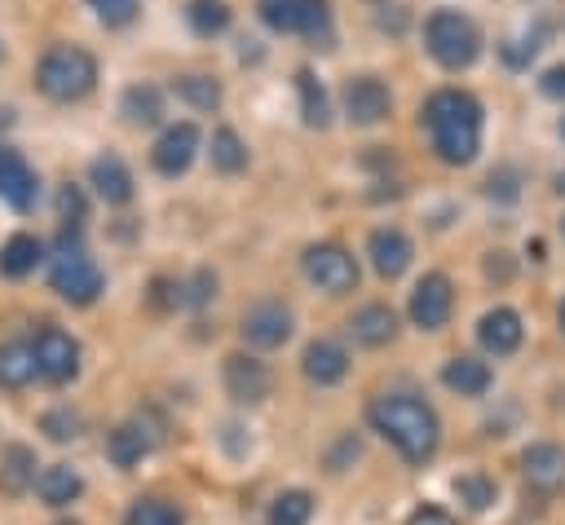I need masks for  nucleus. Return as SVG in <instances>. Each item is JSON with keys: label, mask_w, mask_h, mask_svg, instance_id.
<instances>
[{"label": "nucleus", "mask_w": 565, "mask_h": 525, "mask_svg": "<svg viewBox=\"0 0 565 525\" xmlns=\"http://www.w3.org/2000/svg\"><path fill=\"white\" fill-rule=\"evenodd\" d=\"M35 485V450L31 446H4L0 454V494L18 499Z\"/></svg>", "instance_id": "obj_21"}, {"label": "nucleus", "mask_w": 565, "mask_h": 525, "mask_svg": "<svg viewBox=\"0 0 565 525\" xmlns=\"http://www.w3.org/2000/svg\"><path fill=\"white\" fill-rule=\"evenodd\" d=\"M300 366H305V375H309L313 384H335V379H344V371H349V353H344L340 344H331V340H313V344L305 349Z\"/></svg>", "instance_id": "obj_20"}, {"label": "nucleus", "mask_w": 565, "mask_h": 525, "mask_svg": "<svg viewBox=\"0 0 565 525\" xmlns=\"http://www.w3.org/2000/svg\"><path fill=\"white\" fill-rule=\"evenodd\" d=\"M349 331H353L358 344L380 349V344H388V340L397 335V313H393L388 304H362V309L349 318Z\"/></svg>", "instance_id": "obj_17"}, {"label": "nucleus", "mask_w": 565, "mask_h": 525, "mask_svg": "<svg viewBox=\"0 0 565 525\" xmlns=\"http://www.w3.org/2000/svg\"><path fill=\"white\" fill-rule=\"evenodd\" d=\"M124 115H128V124H154V119L163 115L159 88H154V84H132V88L124 93Z\"/></svg>", "instance_id": "obj_27"}, {"label": "nucleus", "mask_w": 565, "mask_h": 525, "mask_svg": "<svg viewBox=\"0 0 565 525\" xmlns=\"http://www.w3.org/2000/svg\"><path fill=\"white\" fill-rule=\"evenodd\" d=\"M424 40H428V53H433L441 66H450V71L472 66L477 53H481V31H477V22L463 18V13H455V9L433 13L428 26H424Z\"/></svg>", "instance_id": "obj_4"}, {"label": "nucleus", "mask_w": 565, "mask_h": 525, "mask_svg": "<svg viewBox=\"0 0 565 525\" xmlns=\"http://www.w3.org/2000/svg\"><path fill=\"white\" fill-rule=\"evenodd\" d=\"M150 300H154V309H168V304H177L181 296H172V282H163V278H159V282H154V296H150Z\"/></svg>", "instance_id": "obj_41"}, {"label": "nucleus", "mask_w": 565, "mask_h": 525, "mask_svg": "<svg viewBox=\"0 0 565 525\" xmlns=\"http://www.w3.org/2000/svg\"><path fill=\"white\" fill-rule=\"evenodd\" d=\"M35 84H40V93L53 97V101H79V97H88L93 84H97V62H93V53H84V49H75V44H57V49H49V53L40 57Z\"/></svg>", "instance_id": "obj_3"}, {"label": "nucleus", "mask_w": 565, "mask_h": 525, "mask_svg": "<svg viewBox=\"0 0 565 525\" xmlns=\"http://www.w3.org/2000/svg\"><path fill=\"white\" fill-rule=\"evenodd\" d=\"M49 282H53V291H57L62 300H71V304H93L97 291H102V269H97L79 247H66V251H57V260H53V269H49Z\"/></svg>", "instance_id": "obj_6"}, {"label": "nucleus", "mask_w": 565, "mask_h": 525, "mask_svg": "<svg viewBox=\"0 0 565 525\" xmlns=\"http://www.w3.org/2000/svg\"><path fill=\"white\" fill-rule=\"evenodd\" d=\"M172 88H177V97H185V101L199 106V110H212V106L221 101V88H216V79H207V75H181Z\"/></svg>", "instance_id": "obj_32"}, {"label": "nucleus", "mask_w": 565, "mask_h": 525, "mask_svg": "<svg viewBox=\"0 0 565 525\" xmlns=\"http://www.w3.org/2000/svg\"><path fill=\"white\" fill-rule=\"evenodd\" d=\"M194 150H199V128H194V124H172V128H163V137L154 141L150 159H154V168H159L163 176H177V172L190 168Z\"/></svg>", "instance_id": "obj_12"}, {"label": "nucleus", "mask_w": 565, "mask_h": 525, "mask_svg": "<svg viewBox=\"0 0 565 525\" xmlns=\"http://www.w3.org/2000/svg\"><path fill=\"white\" fill-rule=\"evenodd\" d=\"M309 516H313L309 490H282L269 507V525H309Z\"/></svg>", "instance_id": "obj_28"}, {"label": "nucleus", "mask_w": 565, "mask_h": 525, "mask_svg": "<svg viewBox=\"0 0 565 525\" xmlns=\"http://www.w3.org/2000/svg\"><path fill=\"white\" fill-rule=\"evenodd\" d=\"M212 163H216L221 172H238V168L247 163V150H243V141H238L234 128H216V132H212Z\"/></svg>", "instance_id": "obj_31"}, {"label": "nucleus", "mask_w": 565, "mask_h": 525, "mask_svg": "<svg viewBox=\"0 0 565 525\" xmlns=\"http://www.w3.org/2000/svg\"><path fill=\"white\" fill-rule=\"evenodd\" d=\"M561 326H565V304H561Z\"/></svg>", "instance_id": "obj_42"}, {"label": "nucleus", "mask_w": 565, "mask_h": 525, "mask_svg": "<svg viewBox=\"0 0 565 525\" xmlns=\"http://www.w3.org/2000/svg\"><path fill=\"white\" fill-rule=\"evenodd\" d=\"M450 309H455L450 278H446V274H424V278L415 282V291H411V322H415L419 331H437V326H446Z\"/></svg>", "instance_id": "obj_9"}, {"label": "nucleus", "mask_w": 565, "mask_h": 525, "mask_svg": "<svg viewBox=\"0 0 565 525\" xmlns=\"http://www.w3.org/2000/svg\"><path fill=\"white\" fill-rule=\"evenodd\" d=\"M477 340H481V349H490V353H512L516 344H521V318H516V309H490L481 322H477Z\"/></svg>", "instance_id": "obj_19"}, {"label": "nucleus", "mask_w": 565, "mask_h": 525, "mask_svg": "<svg viewBox=\"0 0 565 525\" xmlns=\"http://www.w3.org/2000/svg\"><path fill=\"white\" fill-rule=\"evenodd\" d=\"M543 93H547V97H565V66H552V71L543 75Z\"/></svg>", "instance_id": "obj_40"}, {"label": "nucleus", "mask_w": 565, "mask_h": 525, "mask_svg": "<svg viewBox=\"0 0 565 525\" xmlns=\"http://www.w3.org/2000/svg\"><path fill=\"white\" fill-rule=\"evenodd\" d=\"M344 115L353 124H380L388 115V88L375 75H358L344 84Z\"/></svg>", "instance_id": "obj_13"}, {"label": "nucleus", "mask_w": 565, "mask_h": 525, "mask_svg": "<svg viewBox=\"0 0 565 525\" xmlns=\"http://www.w3.org/2000/svg\"><path fill=\"white\" fill-rule=\"evenodd\" d=\"M366 251H371V265H375L380 278H397L411 265V238L402 229H393V225L388 229H375L371 243H366Z\"/></svg>", "instance_id": "obj_16"}, {"label": "nucleus", "mask_w": 565, "mask_h": 525, "mask_svg": "<svg viewBox=\"0 0 565 525\" xmlns=\"http://www.w3.org/2000/svg\"><path fill=\"white\" fill-rule=\"evenodd\" d=\"M40 428H44L53 441H75V437H79V415H71V410H49V415L40 419Z\"/></svg>", "instance_id": "obj_35"}, {"label": "nucleus", "mask_w": 565, "mask_h": 525, "mask_svg": "<svg viewBox=\"0 0 565 525\" xmlns=\"http://www.w3.org/2000/svg\"><path fill=\"white\" fill-rule=\"evenodd\" d=\"M31 353H35V375H44L53 384L75 379V371H79V344L57 326H40L31 340Z\"/></svg>", "instance_id": "obj_7"}, {"label": "nucleus", "mask_w": 565, "mask_h": 525, "mask_svg": "<svg viewBox=\"0 0 565 525\" xmlns=\"http://www.w3.org/2000/svg\"><path fill=\"white\" fill-rule=\"evenodd\" d=\"M243 340L252 349H278L287 335H291V309L282 300H260L243 313Z\"/></svg>", "instance_id": "obj_10"}, {"label": "nucleus", "mask_w": 565, "mask_h": 525, "mask_svg": "<svg viewBox=\"0 0 565 525\" xmlns=\"http://www.w3.org/2000/svg\"><path fill=\"white\" fill-rule=\"evenodd\" d=\"M93 9L106 26H128L137 18V0H93Z\"/></svg>", "instance_id": "obj_36"}, {"label": "nucleus", "mask_w": 565, "mask_h": 525, "mask_svg": "<svg viewBox=\"0 0 565 525\" xmlns=\"http://www.w3.org/2000/svg\"><path fill=\"white\" fill-rule=\"evenodd\" d=\"M424 124L433 132V150L441 154V163H472L477 146H481V106L477 97L459 93V88H441L424 101Z\"/></svg>", "instance_id": "obj_2"}, {"label": "nucleus", "mask_w": 565, "mask_h": 525, "mask_svg": "<svg viewBox=\"0 0 565 525\" xmlns=\"http://www.w3.org/2000/svg\"><path fill=\"white\" fill-rule=\"evenodd\" d=\"M455 499L468 507V512H486L490 503H494V481L490 476H481V472H463V476H455Z\"/></svg>", "instance_id": "obj_29"}, {"label": "nucleus", "mask_w": 565, "mask_h": 525, "mask_svg": "<svg viewBox=\"0 0 565 525\" xmlns=\"http://www.w3.org/2000/svg\"><path fill=\"white\" fill-rule=\"evenodd\" d=\"M300 265H305V278L313 287H322L327 296H344V291L358 287V260L340 243H313V247H305V260Z\"/></svg>", "instance_id": "obj_5"}, {"label": "nucleus", "mask_w": 565, "mask_h": 525, "mask_svg": "<svg viewBox=\"0 0 565 525\" xmlns=\"http://www.w3.org/2000/svg\"><path fill=\"white\" fill-rule=\"evenodd\" d=\"M296 88H300V106H305V124H313V128H322L327 124V93H322V84L309 75V71H300L296 75Z\"/></svg>", "instance_id": "obj_33"}, {"label": "nucleus", "mask_w": 565, "mask_h": 525, "mask_svg": "<svg viewBox=\"0 0 565 525\" xmlns=\"http://www.w3.org/2000/svg\"><path fill=\"white\" fill-rule=\"evenodd\" d=\"M35 265H40V238H31V234H13V238L0 247V274L22 278V274H31Z\"/></svg>", "instance_id": "obj_26"}, {"label": "nucleus", "mask_w": 565, "mask_h": 525, "mask_svg": "<svg viewBox=\"0 0 565 525\" xmlns=\"http://www.w3.org/2000/svg\"><path fill=\"white\" fill-rule=\"evenodd\" d=\"M441 384L450 393H459V397H481L490 388V366L477 362V357H450L441 366Z\"/></svg>", "instance_id": "obj_22"}, {"label": "nucleus", "mask_w": 565, "mask_h": 525, "mask_svg": "<svg viewBox=\"0 0 565 525\" xmlns=\"http://www.w3.org/2000/svg\"><path fill=\"white\" fill-rule=\"evenodd\" d=\"M366 419L406 463H428L437 454L441 419L428 401H419L411 393H380V397H371Z\"/></svg>", "instance_id": "obj_1"}, {"label": "nucleus", "mask_w": 565, "mask_h": 525, "mask_svg": "<svg viewBox=\"0 0 565 525\" xmlns=\"http://www.w3.org/2000/svg\"><path fill=\"white\" fill-rule=\"evenodd\" d=\"M0 199L18 212H26L35 203V172L26 168V159L18 150H0Z\"/></svg>", "instance_id": "obj_15"}, {"label": "nucleus", "mask_w": 565, "mask_h": 525, "mask_svg": "<svg viewBox=\"0 0 565 525\" xmlns=\"http://www.w3.org/2000/svg\"><path fill=\"white\" fill-rule=\"evenodd\" d=\"M88 181L97 185V194L106 203H128L132 199V172L124 168L119 154H97L93 168H88Z\"/></svg>", "instance_id": "obj_18"}, {"label": "nucleus", "mask_w": 565, "mask_h": 525, "mask_svg": "<svg viewBox=\"0 0 565 525\" xmlns=\"http://www.w3.org/2000/svg\"><path fill=\"white\" fill-rule=\"evenodd\" d=\"M35 379V353L26 340L0 344V388H26Z\"/></svg>", "instance_id": "obj_24"}, {"label": "nucleus", "mask_w": 565, "mask_h": 525, "mask_svg": "<svg viewBox=\"0 0 565 525\" xmlns=\"http://www.w3.org/2000/svg\"><path fill=\"white\" fill-rule=\"evenodd\" d=\"M269 388H274V375H269V366L260 357H247V353H230L225 357V393L234 401L256 406V401L269 397Z\"/></svg>", "instance_id": "obj_11"}, {"label": "nucleus", "mask_w": 565, "mask_h": 525, "mask_svg": "<svg viewBox=\"0 0 565 525\" xmlns=\"http://www.w3.org/2000/svg\"><path fill=\"white\" fill-rule=\"evenodd\" d=\"M406 525H455V516H450L446 507H437V503H419V507L406 516Z\"/></svg>", "instance_id": "obj_37"}, {"label": "nucleus", "mask_w": 565, "mask_h": 525, "mask_svg": "<svg viewBox=\"0 0 565 525\" xmlns=\"http://www.w3.org/2000/svg\"><path fill=\"white\" fill-rule=\"evenodd\" d=\"M185 18H190V26L199 35H216V31L230 26V4H221V0H190Z\"/></svg>", "instance_id": "obj_30"}, {"label": "nucleus", "mask_w": 565, "mask_h": 525, "mask_svg": "<svg viewBox=\"0 0 565 525\" xmlns=\"http://www.w3.org/2000/svg\"><path fill=\"white\" fill-rule=\"evenodd\" d=\"M124 525H181V516L159 499H137L124 516Z\"/></svg>", "instance_id": "obj_34"}, {"label": "nucleus", "mask_w": 565, "mask_h": 525, "mask_svg": "<svg viewBox=\"0 0 565 525\" xmlns=\"http://www.w3.org/2000/svg\"><path fill=\"white\" fill-rule=\"evenodd\" d=\"M57 207H62V216H66V221H71V216L79 221V216H84V199H79V190H75V185H66V190H62V199H57Z\"/></svg>", "instance_id": "obj_38"}, {"label": "nucleus", "mask_w": 565, "mask_h": 525, "mask_svg": "<svg viewBox=\"0 0 565 525\" xmlns=\"http://www.w3.org/2000/svg\"><path fill=\"white\" fill-rule=\"evenodd\" d=\"M521 472L534 490H561L565 485V450L552 446V441H534L525 454H521Z\"/></svg>", "instance_id": "obj_14"}, {"label": "nucleus", "mask_w": 565, "mask_h": 525, "mask_svg": "<svg viewBox=\"0 0 565 525\" xmlns=\"http://www.w3.org/2000/svg\"><path fill=\"white\" fill-rule=\"evenodd\" d=\"M150 446H154V437H146L141 424H119V428L106 437V454H110V463H119V468H132Z\"/></svg>", "instance_id": "obj_25"}, {"label": "nucleus", "mask_w": 565, "mask_h": 525, "mask_svg": "<svg viewBox=\"0 0 565 525\" xmlns=\"http://www.w3.org/2000/svg\"><path fill=\"white\" fill-rule=\"evenodd\" d=\"M35 490H40V499H44L49 507H66V503L79 499L84 481H79L75 468H66V463H49V468L35 476Z\"/></svg>", "instance_id": "obj_23"}, {"label": "nucleus", "mask_w": 565, "mask_h": 525, "mask_svg": "<svg viewBox=\"0 0 565 525\" xmlns=\"http://www.w3.org/2000/svg\"><path fill=\"white\" fill-rule=\"evenodd\" d=\"M265 26L274 31H305V35H327L331 13L322 0H260L256 4Z\"/></svg>", "instance_id": "obj_8"}, {"label": "nucleus", "mask_w": 565, "mask_h": 525, "mask_svg": "<svg viewBox=\"0 0 565 525\" xmlns=\"http://www.w3.org/2000/svg\"><path fill=\"white\" fill-rule=\"evenodd\" d=\"M512 181H516L512 172H499V176L490 172V181H486V190H490V194H499V199H516V185H512Z\"/></svg>", "instance_id": "obj_39"}]
</instances>
